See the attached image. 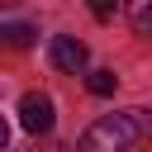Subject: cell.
<instances>
[{
  "label": "cell",
  "instance_id": "obj_2",
  "mask_svg": "<svg viewBox=\"0 0 152 152\" xmlns=\"http://www.w3.org/2000/svg\"><path fill=\"white\" fill-rule=\"evenodd\" d=\"M52 119H57V114H52V100H48L43 90H28V95L19 100V128H24V133L43 138V133L52 128Z\"/></svg>",
  "mask_w": 152,
  "mask_h": 152
},
{
  "label": "cell",
  "instance_id": "obj_5",
  "mask_svg": "<svg viewBox=\"0 0 152 152\" xmlns=\"http://www.w3.org/2000/svg\"><path fill=\"white\" fill-rule=\"evenodd\" d=\"M128 19H133V28H138L142 38H152V0H142V5H133V10H128Z\"/></svg>",
  "mask_w": 152,
  "mask_h": 152
},
{
  "label": "cell",
  "instance_id": "obj_4",
  "mask_svg": "<svg viewBox=\"0 0 152 152\" xmlns=\"http://www.w3.org/2000/svg\"><path fill=\"white\" fill-rule=\"evenodd\" d=\"M38 38L33 24H0V48H28Z\"/></svg>",
  "mask_w": 152,
  "mask_h": 152
},
{
  "label": "cell",
  "instance_id": "obj_1",
  "mask_svg": "<svg viewBox=\"0 0 152 152\" xmlns=\"http://www.w3.org/2000/svg\"><path fill=\"white\" fill-rule=\"evenodd\" d=\"M142 142H147L142 109H124V114H100L81 133L76 152H142Z\"/></svg>",
  "mask_w": 152,
  "mask_h": 152
},
{
  "label": "cell",
  "instance_id": "obj_9",
  "mask_svg": "<svg viewBox=\"0 0 152 152\" xmlns=\"http://www.w3.org/2000/svg\"><path fill=\"white\" fill-rule=\"evenodd\" d=\"M10 142V124H5V114H0V147Z\"/></svg>",
  "mask_w": 152,
  "mask_h": 152
},
{
  "label": "cell",
  "instance_id": "obj_8",
  "mask_svg": "<svg viewBox=\"0 0 152 152\" xmlns=\"http://www.w3.org/2000/svg\"><path fill=\"white\" fill-rule=\"evenodd\" d=\"M33 152H62V147H57V142H48V138H43V142H33Z\"/></svg>",
  "mask_w": 152,
  "mask_h": 152
},
{
  "label": "cell",
  "instance_id": "obj_7",
  "mask_svg": "<svg viewBox=\"0 0 152 152\" xmlns=\"http://www.w3.org/2000/svg\"><path fill=\"white\" fill-rule=\"evenodd\" d=\"M90 14H95V19H114V14H119V5H109V0H95V5H90Z\"/></svg>",
  "mask_w": 152,
  "mask_h": 152
},
{
  "label": "cell",
  "instance_id": "obj_6",
  "mask_svg": "<svg viewBox=\"0 0 152 152\" xmlns=\"http://www.w3.org/2000/svg\"><path fill=\"white\" fill-rule=\"evenodd\" d=\"M86 86H90V95H114L119 76H114V71H90V81H86Z\"/></svg>",
  "mask_w": 152,
  "mask_h": 152
},
{
  "label": "cell",
  "instance_id": "obj_3",
  "mask_svg": "<svg viewBox=\"0 0 152 152\" xmlns=\"http://www.w3.org/2000/svg\"><path fill=\"white\" fill-rule=\"evenodd\" d=\"M48 57H52V66L57 71H86V62H90V52H86V43L81 38H71V33H57L52 38V48H48Z\"/></svg>",
  "mask_w": 152,
  "mask_h": 152
}]
</instances>
